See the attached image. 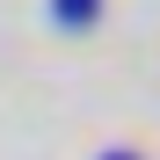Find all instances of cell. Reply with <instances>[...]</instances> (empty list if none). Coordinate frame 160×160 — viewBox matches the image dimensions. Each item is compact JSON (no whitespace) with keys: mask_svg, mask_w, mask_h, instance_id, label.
<instances>
[{"mask_svg":"<svg viewBox=\"0 0 160 160\" xmlns=\"http://www.w3.org/2000/svg\"><path fill=\"white\" fill-rule=\"evenodd\" d=\"M109 160H131V153H109Z\"/></svg>","mask_w":160,"mask_h":160,"instance_id":"2","label":"cell"},{"mask_svg":"<svg viewBox=\"0 0 160 160\" xmlns=\"http://www.w3.org/2000/svg\"><path fill=\"white\" fill-rule=\"evenodd\" d=\"M58 15L73 22V15H95V0H58Z\"/></svg>","mask_w":160,"mask_h":160,"instance_id":"1","label":"cell"}]
</instances>
